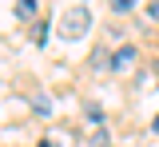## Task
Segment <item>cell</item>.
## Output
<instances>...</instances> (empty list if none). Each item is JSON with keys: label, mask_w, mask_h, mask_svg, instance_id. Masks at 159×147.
I'll list each match as a JSON object with an SVG mask.
<instances>
[{"label": "cell", "mask_w": 159, "mask_h": 147, "mask_svg": "<svg viewBox=\"0 0 159 147\" xmlns=\"http://www.w3.org/2000/svg\"><path fill=\"white\" fill-rule=\"evenodd\" d=\"M147 16H151V20H159V0L151 4V8H147Z\"/></svg>", "instance_id": "obj_6"}, {"label": "cell", "mask_w": 159, "mask_h": 147, "mask_svg": "<svg viewBox=\"0 0 159 147\" xmlns=\"http://www.w3.org/2000/svg\"><path fill=\"white\" fill-rule=\"evenodd\" d=\"M88 119L99 123V119H103V107H99V104H88Z\"/></svg>", "instance_id": "obj_4"}, {"label": "cell", "mask_w": 159, "mask_h": 147, "mask_svg": "<svg viewBox=\"0 0 159 147\" xmlns=\"http://www.w3.org/2000/svg\"><path fill=\"white\" fill-rule=\"evenodd\" d=\"M151 127H155V131H159V115H155V123H151Z\"/></svg>", "instance_id": "obj_8"}, {"label": "cell", "mask_w": 159, "mask_h": 147, "mask_svg": "<svg viewBox=\"0 0 159 147\" xmlns=\"http://www.w3.org/2000/svg\"><path fill=\"white\" fill-rule=\"evenodd\" d=\"M131 56H135V48H131V44H123L116 56H111V72H119L123 64H131Z\"/></svg>", "instance_id": "obj_2"}, {"label": "cell", "mask_w": 159, "mask_h": 147, "mask_svg": "<svg viewBox=\"0 0 159 147\" xmlns=\"http://www.w3.org/2000/svg\"><path fill=\"white\" fill-rule=\"evenodd\" d=\"M111 8H116V12H127V8H131V0H111Z\"/></svg>", "instance_id": "obj_5"}, {"label": "cell", "mask_w": 159, "mask_h": 147, "mask_svg": "<svg viewBox=\"0 0 159 147\" xmlns=\"http://www.w3.org/2000/svg\"><path fill=\"white\" fill-rule=\"evenodd\" d=\"M16 16H20V20H32V16H36V0H20V4H16Z\"/></svg>", "instance_id": "obj_3"}, {"label": "cell", "mask_w": 159, "mask_h": 147, "mask_svg": "<svg viewBox=\"0 0 159 147\" xmlns=\"http://www.w3.org/2000/svg\"><path fill=\"white\" fill-rule=\"evenodd\" d=\"M40 147H56V143H48V139H44V143H40Z\"/></svg>", "instance_id": "obj_7"}, {"label": "cell", "mask_w": 159, "mask_h": 147, "mask_svg": "<svg viewBox=\"0 0 159 147\" xmlns=\"http://www.w3.org/2000/svg\"><path fill=\"white\" fill-rule=\"evenodd\" d=\"M88 28H92V12H88L84 4L68 8V12L60 16V36H64V40H80V36H84Z\"/></svg>", "instance_id": "obj_1"}]
</instances>
